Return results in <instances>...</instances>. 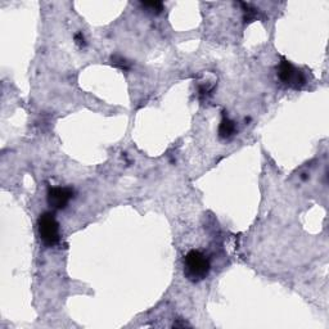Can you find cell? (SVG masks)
<instances>
[{
    "label": "cell",
    "instance_id": "7a4b0ae2",
    "mask_svg": "<svg viewBox=\"0 0 329 329\" xmlns=\"http://www.w3.org/2000/svg\"><path fill=\"white\" fill-rule=\"evenodd\" d=\"M38 230L42 242L46 247H54L59 242V225L52 212H44L38 220Z\"/></svg>",
    "mask_w": 329,
    "mask_h": 329
},
{
    "label": "cell",
    "instance_id": "8992f818",
    "mask_svg": "<svg viewBox=\"0 0 329 329\" xmlns=\"http://www.w3.org/2000/svg\"><path fill=\"white\" fill-rule=\"evenodd\" d=\"M143 8H146L147 11L153 14H158L163 11V4L161 1H144L142 3Z\"/></svg>",
    "mask_w": 329,
    "mask_h": 329
},
{
    "label": "cell",
    "instance_id": "5b68a950",
    "mask_svg": "<svg viewBox=\"0 0 329 329\" xmlns=\"http://www.w3.org/2000/svg\"><path fill=\"white\" fill-rule=\"evenodd\" d=\"M237 132L236 122L229 120L228 117H224L220 122V126H219V136L221 139H229L232 138Z\"/></svg>",
    "mask_w": 329,
    "mask_h": 329
},
{
    "label": "cell",
    "instance_id": "ba28073f",
    "mask_svg": "<svg viewBox=\"0 0 329 329\" xmlns=\"http://www.w3.org/2000/svg\"><path fill=\"white\" fill-rule=\"evenodd\" d=\"M111 62H112V65H114V66L118 67V68L124 69V71H128V69L130 68V62L120 56H112Z\"/></svg>",
    "mask_w": 329,
    "mask_h": 329
},
{
    "label": "cell",
    "instance_id": "52a82bcc",
    "mask_svg": "<svg viewBox=\"0 0 329 329\" xmlns=\"http://www.w3.org/2000/svg\"><path fill=\"white\" fill-rule=\"evenodd\" d=\"M242 5L243 8H244V21L252 22L253 20L257 17V14H259L257 9L252 8V5H250V4L242 3Z\"/></svg>",
    "mask_w": 329,
    "mask_h": 329
},
{
    "label": "cell",
    "instance_id": "9c48e42d",
    "mask_svg": "<svg viewBox=\"0 0 329 329\" xmlns=\"http://www.w3.org/2000/svg\"><path fill=\"white\" fill-rule=\"evenodd\" d=\"M75 42H76V44L80 46V48L85 46V39H84V35L81 34V32L75 35Z\"/></svg>",
    "mask_w": 329,
    "mask_h": 329
},
{
    "label": "cell",
    "instance_id": "3957f363",
    "mask_svg": "<svg viewBox=\"0 0 329 329\" xmlns=\"http://www.w3.org/2000/svg\"><path fill=\"white\" fill-rule=\"evenodd\" d=\"M278 77L285 87L292 88V89H301L306 84L304 73L285 59H283L278 67Z\"/></svg>",
    "mask_w": 329,
    "mask_h": 329
},
{
    "label": "cell",
    "instance_id": "277c9868",
    "mask_svg": "<svg viewBox=\"0 0 329 329\" xmlns=\"http://www.w3.org/2000/svg\"><path fill=\"white\" fill-rule=\"evenodd\" d=\"M73 198V191L71 188H50L46 196L48 204L54 210L66 208L68 202Z\"/></svg>",
    "mask_w": 329,
    "mask_h": 329
},
{
    "label": "cell",
    "instance_id": "6da1fadb",
    "mask_svg": "<svg viewBox=\"0 0 329 329\" xmlns=\"http://www.w3.org/2000/svg\"><path fill=\"white\" fill-rule=\"evenodd\" d=\"M210 260L201 251L192 250L184 257V275L192 283L203 281L210 273Z\"/></svg>",
    "mask_w": 329,
    "mask_h": 329
}]
</instances>
